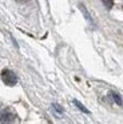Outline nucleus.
Wrapping results in <instances>:
<instances>
[{
    "instance_id": "obj_5",
    "label": "nucleus",
    "mask_w": 123,
    "mask_h": 124,
    "mask_svg": "<svg viewBox=\"0 0 123 124\" xmlns=\"http://www.w3.org/2000/svg\"><path fill=\"white\" fill-rule=\"evenodd\" d=\"M103 3H104V6H106V8L107 9H111V7H112V0H103Z\"/></svg>"
},
{
    "instance_id": "obj_1",
    "label": "nucleus",
    "mask_w": 123,
    "mask_h": 124,
    "mask_svg": "<svg viewBox=\"0 0 123 124\" xmlns=\"http://www.w3.org/2000/svg\"><path fill=\"white\" fill-rule=\"evenodd\" d=\"M1 80L5 85H15L18 83V76L11 70H4L1 72Z\"/></svg>"
},
{
    "instance_id": "obj_6",
    "label": "nucleus",
    "mask_w": 123,
    "mask_h": 124,
    "mask_svg": "<svg viewBox=\"0 0 123 124\" xmlns=\"http://www.w3.org/2000/svg\"><path fill=\"white\" fill-rule=\"evenodd\" d=\"M53 108H55V111H56V112H59V115H62V112H63V111H62L60 105H58V104H53Z\"/></svg>"
},
{
    "instance_id": "obj_3",
    "label": "nucleus",
    "mask_w": 123,
    "mask_h": 124,
    "mask_svg": "<svg viewBox=\"0 0 123 124\" xmlns=\"http://www.w3.org/2000/svg\"><path fill=\"white\" fill-rule=\"evenodd\" d=\"M111 96H112V99L115 100V103H116L118 105H122V99L119 97V95H118V93H115V92H112V93H111Z\"/></svg>"
},
{
    "instance_id": "obj_2",
    "label": "nucleus",
    "mask_w": 123,
    "mask_h": 124,
    "mask_svg": "<svg viewBox=\"0 0 123 124\" xmlns=\"http://www.w3.org/2000/svg\"><path fill=\"white\" fill-rule=\"evenodd\" d=\"M13 117H15V115L12 113V111H11L9 108H4V109L0 111V121H1V123L13 121Z\"/></svg>"
},
{
    "instance_id": "obj_4",
    "label": "nucleus",
    "mask_w": 123,
    "mask_h": 124,
    "mask_svg": "<svg viewBox=\"0 0 123 124\" xmlns=\"http://www.w3.org/2000/svg\"><path fill=\"white\" fill-rule=\"evenodd\" d=\"M74 104H75V105H76V107H78V108H79V109H80V111H83V112H86V113H88V109H86V108H84V107H83V104H80V103H79V101H78V100H74Z\"/></svg>"
}]
</instances>
